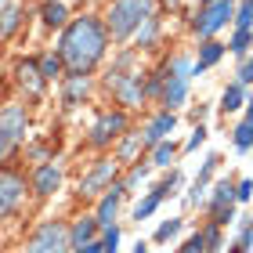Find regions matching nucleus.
Listing matches in <instances>:
<instances>
[{"instance_id": "f03ea898", "label": "nucleus", "mask_w": 253, "mask_h": 253, "mask_svg": "<svg viewBox=\"0 0 253 253\" xmlns=\"http://www.w3.org/2000/svg\"><path fill=\"white\" fill-rule=\"evenodd\" d=\"M148 15V0H116L109 11V29L112 37H126L137 22H145Z\"/></svg>"}, {"instance_id": "2f4dec72", "label": "nucleus", "mask_w": 253, "mask_h": 253, "mask_svg": "<svg viewBox=\"0 0 253 253\" xmlns=\"http://www.w3.org/2000/svg\"><path fill=\"white\" fill-rule=\"evenodd\" d=\"M203 246H206V235H192V239H188V246L181 250V253H199Z\"/></svg>"}, {"instance_id": "4c0bfd02", "label": "nucleus", "mask_w": 253, "mask_h": 253, "mask_svg": "<svg viewBox=\"0 0 253 253\" xmlns=\"http://www.w3.org/2000/svg\"><path fill=\"white\" fill-rule=\"evenodd\" d=\"M76 253H105V243H87L84 250H76Z\"/></svg>"}, {"instance_id": "20e7f679", "label": "nucleus", "mask_w": 253, "mask_h": 253, "mask_svg": "<svg viewBox=\"0 0 253 253\" xmlns=\"http://www.w3.org/2000/svg\"><path fill=\"white\" fill-rule=\"evenodd\" d=\"M235 15V7H232V0H213V4H206L203 11V18L195 22V29H199V37H210V33H217L224 26L228 18Z\"/></svg>"}, {"instance_id": "7c9ffc66", "label": "nucleus", "mask_w": 253, "mask_h": 253, "mask_svg": "<svg viewBox=\"0 0 253 253\" xmlns=\"http://www.w3.org/2000/svg\"><path fill=\"white\" fill-rule=\"evenodd\" d=\"M15 22H18V7H15V4H7V11H4V33L15 29Z\"/></svg>"}, {"instance_id": "bb28decb", "label": "nucleus", "mask_w": 253, "mask_h": 253, "mask_svg": "<svg viewBox=\"0 0 253 253\" xmlns=\"http://www.w3.org/2000/svg\"><path fill=\"white\" fill-rule=\"evenodd\" d=\"M177 228H181V221H167V224H159V232H156V239H159V243H167L170 235H177Z\"/></svg>"}, {"instance_id": "412c9836", "label": "nucleus", "mask_w": 253, "mask_h": 253, "mask_svg": "<svg viewBox=\"0 0 253 253\" xmlns=\"http://www.w3.org/2000/svg\"><path fill=\"white\" fill-rule=\"evenodd\" d=\"M84 94H87V80L84 76H73V80H69V87H65V101H80Z\"/></svg>"}, {"instance_id": "0eeeda50", "label": "nucleus", "mask_w": 253, "mask_h": 253, "mask_svg": "<svg viewBox=\"0 0 253 253\" xmlns=\"http://www.w3.org/2000/svg\"><path fill=\"white\" fill-rule=\"evenodd\" d=\"M123 126H126V120L120 116V112H112V116H101L94 126H90V141H94V145H105L109 137H116V134L123 130Z\"/></svg>"}, {"instance_id": "79ce46f5", "label": "nucleus", "mask_w": 253, "mask_h": 253, "mask_svg": "<svg viewBox=\"0 0 253 253\" xmlns=\"http://www.w3.org/2000/svg\"><path fill=\"white\" fill-rule=\"evenodd\" d=\"M203 4H213V0H203Z\"/></svg>"}, {"instance_id": "cd10ccee", "label": "nucleus", "mask_w": 253, "mask_h": 253, "mask_svg": "<svg viewBox=\"0 0 253 253\" xmlns=\"http://www.w3.org/2000/svg\"><path fill=\"white\" fill-rule=\"evenodd\" d=\"M250 26H253V0H246L239 11V29H250Z\"/></svg>"}, {"instance_id": "4468645a", "label": "nucleus", "mask_w": 253, "mask_h": 253, "mask_svg": "<svg viewBox=\"0 0 253 253\" xmlns=\"http://www.w3.org/2000/svg\"><path fill=\"white\" fill-rule=\"evenodd\" d=\"M185 94H188V80H181V76H174V84H167V105L174 109V105H181L185 101Z\"/></svg>"}, {"instance_id": "a211bd4d", "label": "nucleus", "mask_w": 253, "mask_h": 253, "mask_svg": "<svg viewBox=\"0 0 253 253\" xmlns=\"http://www.w3.org/2000/svg\"><path fill=\"white\" fill-rule=\"evenodd\" d=\"M174 156H177V145H174V141H159L156 152H152V163H156V167H167Z\"/></svg>"}, {"instance_id": "2eb2a0df", "label": "nucleus", "mask_w": 253, "mask_h": 253, "mask_svg": "<svg viewBox=\"0 0 253 253\" xmlns=\"http://www.w3.org/2000/svg\"><path fill=\"white\" fill-rule=\"evenodd\" d=\"M221 54H224V43H206V47H203V54H199V65H195V73H203V69H210L217 58H221Z\"/></svg>"}, {"instance_id": "58836bf2", "label": "nucleus", "mask_w": 253, "mask_h": 253, "mask_svg": "<svg viewBox=\"0 0 253 253\" xmlns=\"http://www.w3.org/2000/svg\"><path fill=\"white\" fill-rule=\"evenodd\" d=\"M243 246H253V228H250V232L243 235Z\"/></svg>"}, {"instance_id": "f8f14e48", "label": "nucleus", "mask_w": 253, "mask_h": 253, "mask_svg": "<svg viewBox=\"0 0 253 253\" xmlns=\"http://www.w3.org/2000/svg\"><path fill=\"white\" fill-rule=\"evenodd\" d=\"M22 177H15V174H4V213H11L15 210V203L22 199Z\"/></svg>"}, {"instance_id": "ddd939ff", "label": "nucleus", "mask_w": 253, "mask_h": 253, "mask_svg": "<svg viewBox=\"0 0 253 253\" xmlns=\"http://www.w3.org/2000/svg\"><path fill=\"white\" fill-rule=\"evenodd\" d=\"M217 163H221V159H217V156H210V159H206V167H203L199 181H195V185H192V195H188V203H199V199H203V192H206V181H210V174L217 170Z\"/></svg>"}, {"instance_id": "a19ab883", "label": "nucleus", "mask_w": 253, "mask_h": 253, "mask_svg": "<svg viewBox=\"0 0 253 253\" xmlns=\"http://www.w3.org/2000/svg\"><path fill=\"white\" fill-rule=\"evenodd\" d=\"M246 120H253V105H250V116H246Z\"/></svg>"}, {"instance_id": "5701e85b", "label": "nucleus", "mask_w": 253, "mask_h": 253, "mask_svg": "<svg viewBox=\"0 0 253 253\" xmlns=\"http://www.w3.org/2000/svg\"><path fill=\"white\" fill-rule=\"evenodd\" d=\"M43 22H47V26H62L65 22V4H43Z\"/></svg>"}, {"instance_id": "72a5a7b5", "label": "nucleus", "mask_w": 253, "mask_h": 253, "mask_svg": "<svg viewBox=\"0 0 253 253\" xmlns=\"http://www.w3.org/2000/svg\"><path fill=\"white\" fill-rule=\"evenodd\" d=\"M203 141H206V130H203V126H195V134L188 137V148H199Z\"/></svg>"}, {"instance_id": "4be33fe9", "label": "nucleus", "mask_w": 253, "mask_h": 253, "mask_svg": "<svg viewBox=\"0 0 253 253\" xmlns=\"http://www.w3.org/2000/svg\"><path fill=\"white\" fill-rule=\"evenodd\" d=\"M40 76H43V73H37L33 65H22V69H18V80H22V87H29V90H40Z\"/></svg>"}, {"instance_id": "e433bc0d", "label": "nucleus", "mask_w": 253, "mask_h": 253, "mask_svg": "<svg viewBox=\"0 0 253 253\" xmlns=\"http://www.w3.org/2000/svg\"><path fill=\"white\" fill-rule=\"evenodd\" d=\"M206 246H210V250H217V243H221V239H217V228H206Z\"/></svg>"}, {"instance_id": "f257e3e1", "label": "nucleus", "mask_w": 253, "mask_h": 253, "mask_svg": "<svg viewBox=\"0 0 253 253\" xmlns=\"http://www.w3.org/2000/svg\"><path fill=\"white\" fill-rule=\"evenodd\" d=\"M101 51H105V33H101V26L94 18H80L73 22V26L65 29L62 37V58L76 69V73H84V69H90Z\"/></svg>"}, {"instance_id": "6ab92c4d", "label": "nucleus", "mask_w": 253, "mask_h": 253, "mask_svg": "<svg viewBox=\"0 0 253 253\" xmlns=\"http://www.w3.org/2000/svg\"><path fill=\"white\" fill-rule=\"evenodd\" d=\"M232 195H235V188L228 185V181H221V185L213 188V213L221 210V206H232Z\"/></svg>"}, {"instance_id": "c756f323", "label": "nucleus", "mask_w": 253, "mask_h": 253, "mask_svg": "<svg viewBox=\"0 0 253 253\" xmlns=\"http://www.w3.org/2000/svg\"><path fill=\"white\" fill-rule=\"evenodd\" d=\"M101 243H105V253H116V246H120V232H116V228H105V239H101Z\"/></svg>"}, {"instance_id": "c9c22d12", "label": "nucleus", "mask_w": 253, "mask_h": 253, "mask_svg": "<svg viewBox=\"0 0 253 253\" xmlns=\"http://www.w3.org/2000/svg\"><path fill=\"white\" fill-rule=\"evenodd\" d=\"M235 195H239V199H250V195H253V181H243V185L235 188Z\"/></svg>"}, {"instance_id": "f3484780", "label": "nucleus", "mask_w": 253, "mask_h": 253, "mask_svg": "<svg viewBox=\"0 0 253 253\" xmlns=\"http://www.w3.org/2000/svg\"><path fill=\"white\" fill-rule=\"evenodd\" d=\"M221 109H224V112H235V109H243V87H239V84H232V87L224 90V98H221Z\"/></svg>"}, {"instance_id": "a878e982", "label": "nucleus", "mask_w": 253, "mask_h": 253, "mask_svg": "<svg viewBox=\"0 0 253 253\" xmlns=\"http://www.w3.org/2000/svg\"><path fill=\"white\" fill-rule=\"evenodd\" d=\"M58 69H62V62L54 58V54H47V58L40 62V73H43V76H58Z\"/></svg>"}, {"instance_id": "39448f33", "label": "nucleus", "mask_w": 253, "mask_h": 253, "mask_svg": "<svg viewBox=\"0 0 253 253\" xmlns=\"http://www.w3.org/2000/svg\"><path fill=\"white\" fill-rule=\"evenodd\" d=\"M26 134V112L18 105H7L4 109V134H0V148H4V156L15 148V141Z\"/></svg>"}, {"instance_id": "423d86ee", "label": "nucleus", "mask_w": 253, "mask_h": 253, "mask_svg": "<svg viewBox=\"0 0 253 253\" xmlns=\"http://www.w3.org/2000/svg\"><path fill=\"white\" fill-rule=\"evenodd\" d=\"M112 177H116V163H112V159H105V163H98L84 181H80V192H84V195H98Z\"/></svg>"}, {"instance_id": "ea45409f", "label": "nucleus", "mask_w": 253, "mask_h": 253, "mask_svg": "<svg viewBox=\"0 0 253 253\" xmlns=\"http://www.w3.org/2000/svg\"><path fill=\"white\" fill-rule=\"evenodd\" d=\"M134 253H148V246H145V243H137V246H134Z\"/></svg>"}, {"instance_id": "393cba45", "label": "nucleus", "mask_w": 253, "mask_h": 253, "mask_svg": "<svg viewBox=\"0 0 253 253\" xmlns=\"http://www.w3.org/2000/svg\"><path fill=\"white\" fill-rule=\"evenodd\" d=\"M246 47H250V29H239L235 40H232V51L235 54H246Z\"/></svg>"}, {"instance_id": "9b49d317", "label": "nucleus", "mask_w": 253, "mask_h": 253, "mask_svg": "<svg viewBox=\"0 0 253 253\" xmlns=\"http://www.w3.org/2000/svg\"><path fill=\"white\" fill-rule=\"evenodd\" d=\"M123 192H126V188H109V195H105V199H101V206H98V221L105 224V228L112 224V217H116V210H120Z\"/></svg>"}, {"instance_id": "c85d7f7f", "label": "nucleus", "mask_w": 253, "mask_h": 253, "mask_svg": "<svg viewBox=\"0 0 253 253\" xmlns=\"http://www.w3.org/2000/svg\"><path fill=\"white\" fill-rule=\"evenodd\" d=\"M192 69H195V65H192L188 58H177L174 65H170V73H174V76H181V80H188V73H192Z\"/></svg>"}, {"instance_id": "aec40b11", "label": "nucleus", "mask_w": 253, "mask_h": 253, "mask_svg": "<svg viewBox=\"0 0 253 253\" xmlns=\"http://www.w3.org/2000/svg\"><path fill=\"white\" fill-rule=\"evenodd\" d=\"M159 199H163V192L156 188L152 195H148V199H141V203H137V210H134V217H137V221H145V217H148V213H152L156 206H159Z\"/></svg>"}, {"instance_id": "f704fd0d", "label": "nucleus", "mask_w": 253, "mask_h": 253, "mask_svg": "<svg viewBox=\"0 0 253 253\" xmlns=\"http://www.w3.org/2000/svg\"><path fill=\"white\" fill-rule=\"evenodd\" d=\"M239 84H253V62H246L239 69Z\"/></svg>"}, {"instance_id": "1a4fd4ad", "label": "nucleus", "mask_w": 253, "mask_h": 253, "mask_svg": "<svg viewBox=\"0 0 253 253\" xmlns=\"http://www.w3.org/2000/svg\"><path fill=\"white\" fill-rule=\"evenodd\" d=\"M58 185H62V170L54 167V163H43V167L37 170V181H33V188H37L40 195H51Z\"/></svg>"}, {"instance_id": "6e6552de", "label": "nucleus", "mask_w": 253, "mask_h": 253, "mask_svg": "<svg viewBox=\"0 0 253 253\" xmlns=\"http://www.w3.org/2000/svg\"><path fill=\"white\" fill-rule=\"evenodd\" d=\"M174 126H177V116H174V112H163V116H156L152 123L145 126V145L167 141V134H174Z\"/></svg>"}, {"instance_id": "7ed1b4c3", "label": "nucleus", "mask_w": 253, "mask_h": 253, "mask_svg": "<svg viewBox=\"0 0 253 253\" xmlns=\"http://www.w3.org/2000/svg\"><path fill=\"white\" fill-rule=\"evenodd\" d=\"M69 239H73V232H65L58 221H47L37 235L29 239L26 253H65L69 250Z\"/></svg>"}, {"instance_id": "473e14b6", "label": "nucleus", "mask_w": 253, "mask_h": 253, "mask_svg": "<svg viewBox=\"0 0 253 253\" xmlns=\"http://www.w3.org/2000/svg\"><path fill=\"white\" fill-rule=\"evenodd\" d=\"M137 40H141V43H152V40H156V22H152V18H145V33H141Z\"/></svg>"}, {"instance_id": "9d476101", "label": "nucleus", "mask_w": 253, "mask_h": 253, "mask_svg": "<svg viewBox=\"0 0 253 253\" xmlns=\"http://www.w3.org/2000/svg\"><path fill=\"white\" fill-rule=\"evenodd\" d=\"M98 228H101V221L94 217V221H76V228H73V250H84L87 243H94V235H98Z\"/></svg>"}, {"instance_id": "b1692460", "label": "nucleus", "mask_w": 253, "mask_h": 253, "mask_svg": "<svg viewBox=\"0 0 253 253\" xmlns=\"http://www.w3.org/2000/svg\"><path fill=\"white\" fill-rule=\"evenodd\" d=\"M137 145H141V134H130V137L123 141V148H120V159H130V156L137 152Z\"/></svg>"}, {"instance_id": "dca6fc26", "label": "nucleus", "mask_w": 253, "mask_h": 253, "mask_svg": "<svg viewBox=\"0 0 253 253\" xmlns=\"http://www.w3.org/2000/svg\"><path fill=\"white\" fill-rule=\"evenodd\" d=\"M235 148H239V152L253 148V120H243V123L235 126Z\"/></svg>"}]
</instances>
